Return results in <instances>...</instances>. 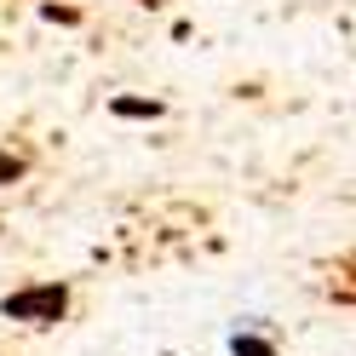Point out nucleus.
Returning <instances> with one entry per match:
<instances>
[{
    "mask_svg": "<svg viewBox=\"0 0 356 356\" xmlns=\"http://www.w3.org/2000/svg\"><path fill=\"white\" fill-rule=\"evenodd\" d=\"M0 316L17 327H58L70 316V282H29L0 299Z\"/></svg>",
    "mask_w": 356,
    "mask_h": 356,
    "instance_id": "nucleus-1",
    "label": "nucleus"
},
{
    "mask_svg": "<svg viewBox=\"0 0 356 356\" xmlns=\"http://www.w3.org/2000/svg\"><path fill=\"white\" fill-rule=\"evenodd\" d=\"M230 356H282V350H276V339H264V333L236 327V333H230Z\"/></svg>",
    "mask_w": 356,
    "mask_h": 356,
    "instance_id": "nucleus-2",
    "label": "nucleus"
},
{
    "mask_svg": "<svg viewBox=\"0 0 356 356\" xmlns=\"http://www.w3.org/2000/svg\"><path fill=\"white\" fill-rule=\"evenodd\" d=\"M109 109H115L121 121H155V115H161L155 98H109Z\"/></svg>",
    "mask_w": 356,
    "mask_h": 356,
    "instance_id": "nucleus-3",
    "label": "nucleus"
},
{
    "mask_svg": "<svg viewBox=\"0 0 356 356\" xmlns=\"http://www.w3.org/2000/svg\"><path fill=\"white\" fill-rule=\"evenodd\" d=\"M24 172H29V155H17V149L0 144V184H17Z\"/></svg>",
    "mask_w": 356,
    "mask_h": 356,
    "instance_id": "nucleus-4",
    "label": "nucleus"
}]
</instances>
